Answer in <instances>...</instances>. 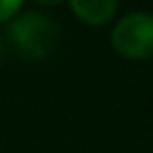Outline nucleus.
I'll list each match as a JSON object with an SVG mask.
<instances>
[{
  "instance_id": "2",
  "label": "nucleus",
  "mask_w": 153,
  "mask_h": 153,
  "mask_svg": "<svg viewBox=\"0 0 153 153\" xmlns=\"http://www.w3.org/2000/svg\"><path fill=\"white\" fill-rule=\"evenodd\" d=\"M113 48L117 54L133 61L153 56V14L133 11L124 16L113 29Z\"/></svg>"
},
{
  "instance_id": "4",
  "label": "nucleus",
  "mask_w": 153,
  "mask_h": 153,
  "mask_svg": "<svg viewBox=\"0 0 153 153\" xmlns=\"http://www.w3.org/2000/svg\"><path fill=\"white\" fill-rule=\"evenodd\" d=\"M20 9H23L20 0H0V23L11 20L14 16H18Z\"/></svg>"
},
{
  "instance_id": "3",
  "label": "nucleus",
  "mask_w": 153,
  "mask_h": 153,
  "mask_svg": "<svg viewBox=\"0 0 153 153\" xmlns=\"http://www.w3.org/2000/svg\"><path fill=\"white\" fill-rule=\"evenodd\" d=\"M70 9L88 25H106L120 9V5L115 0H74L70 2Z\"/></svg>"
},
{
  "instance_id": "1",
  "label": "nucleus",
  "mask_w": 153,
  "mask_h": 153,
  "mask_svg": "<svg viewBox=\"0 0 153 153\" xmlns=\"http://www.w3.org/2000/svg\"><path fill=\"white\" fill-rule=\"evenodd\" d=\"M7 38L23 59L41 61L56 50L59 27L52 18L41 11H23L11 18L7 27Z\"/></svg>"
},
{
  "instance_id": "5",
  "label": "nucleus",
  "mask_w": 153,
  "mask_h": 153,
  "mask_svg": "<svg viewBox=\"0 0 153 153\" xmlns=\"http://www.w3.org/2000/svg\"><path fill=\"white\" fill-rule=\"evenodd\" d=\"M0 56H2V41H0Z\"/></svg>"
}]
</instances>
